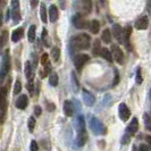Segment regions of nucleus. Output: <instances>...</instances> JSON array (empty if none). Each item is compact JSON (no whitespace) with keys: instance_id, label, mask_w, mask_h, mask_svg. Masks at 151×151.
<instances>
[{"instance_id":"473e14b6","label":"nucleus","mask_w":151,"mask_h":151,"mask_svg":"<svg viewBox=\"0 0 151 151\" xmlns=\"http://www.w3.org/2000/svg\"><path fill=\"white\" fill-rule=\"evenodd\" d=\"M135 81L137 84H141L143 78H142V73H141V68L139 67L136 69V73H135Z\"/></svg>"},{"instance_id":"09e8293b","label":"nucleus","mask_w":151,"mask_h":151,"mask_svg":"<svg viewBox=\"0 0 151 151\" xmlns=\"http://www.w3.org/2000/svg\"><path fill=\"white\" fill-rule=\"evenodd\" d=\"M145 140H147V142H148V144H149V147L151 148V136L148 135L147 137H145Z\"/></svg>"},{"instance_id":"6ab92c4d","label":"nucleus","mask_w":151,"mask_h":151,"mask_svg":"<svg viewBox=\"0 0 151 151\" xmlns=\"http://www.w3.org/2000/svg\"><path fill=\"white\" fill-rule=\"evenodd\" d=\"M58 16H59V14H58V9H57V7L53 6V5H51V6L49 7V17H50V22L55 23L57 19H58Z\"/></svg>"},{"instance_id":"ddd939ff","label":"nucleus","mask_w":151,"mask_h":151,"mask_svg":"<svg viewBox=\"0 0 151 151\" xmlns=\"http://www.w3.org/2000/svg\"><path fill=\"white\" fill-rule=\"evenodd\" d=\"M25 76L29 80V83H33L34 72H33V67L31 65V61H26V64H25Z\"/></svg>"},{"instance_id":"a878e982","label":"nucleus","mask_w":151,"mask_h":151,"mask_svg":"<svg viewBox=\"0 0 151 151\" xmlns=\"http://www.w3.org/2000/svg\"><path fill=\"white\" fill-rule=\"evenodd\" d=\"M101 39H102V41H104V42H106V43H109V42L111 41V32L108 30V29H106V30L102 32Z\"/></svg>"},{"instance_id":"e433bc0d","label":"nucleus","mask_w":151,"mask_h":151,"mask_svg":"<svg viewBox=\"0 0 151 151\" xmlns=\"http://www.w3.org/2000/svg\"><path fill=\"white\" fill-rule=\"evenodd\" d=\"M21 90H22V84H21V82L17 80V81H16V83H15V86H14V94L19 93Z\"/></svg>"},{"instance_id":"72a5a7b5","label":"nucleus","mask_w":151,"mask_h":151,"mask_svg":"<svg viewBox=\"0 0 151 151\" xmlns=\"http://www.w3.org/2000/svg\"><path fill=\"white\" fill-rule=\"evenodd\" d=\"M42 40H43V42H45V47H50V41L48 40V32L45 29L42 30Z\"/></svg>"},{"instance_id":"dca6fc26","label":"nucleus","mask_w":151,"mask_h":151,"mask_svg":"<svg viewBox=\"0 0 151 151\" xmlns=\"http://www.w3.org/2000/svg\"><path fill=\"white\" fill-rule=\"evenodd\" d=\"M7 101H6V97L1 96V105H0V118H1V124L5 121L6 117V111H7Z\"/></svg>"},{"instance_id":"b1692460","label":"nucleus","mask_w":151,"mask_h":151,"mask_svg":"<svg viewBox=\"0 0 151 151\" xmlns=\"http://www.w3.org/2000/svg\"><path fill=\"white\" fill-rule=\"evenodd\" d=\"M35 33H37V26L35 25H31L29 29V33H27V38L30 42H34L35 41Z\"/></svg>"},{"instance_id":"4468645a","label":"nucleus","mask_w":151,"mask_h":151,"mask_svg":"<svg viewBox=\"0 0 151 151\" xmlns=\"http://www.w3.org/2000/svg\"><path fill=\"white\" fill-rule=\"evenodd\" d=\"M27 104H29V99H27V97H26L25 94L19 96V97L17 98V100H16V107H17L18 109H21V110L25 109L26 106H27Z\"/></svg>"},{"instance_id":"a19ab883","label":"nucleus","mask_w":151,"mask_h":151,"mask_svg":"<svg viewBox=\"0 0 151 151\" xmlns=\"http://www.w3.org/2000/svg\"><path fill=\"white\" fill-rule=\"evenodd\" d=\"M42 113V109H41V107L40 106H35L34 107V114H35V116H40Z\"/></svg>"},{"instance_id":"4c0bfd02","label":"nucleus","mask_w":151,"mask_h":151,"mask_svg":"<svg viewBox=\"0 0 151 151\" xmlns=\"http://www.w3.org/2000/svg\"><path fill=\"white\" fill-rule=\"evenodd\" d=\"M144 123H145V126H147V129H149V131H151V118L145 114L144 115Z\"/></svg>"},{"instance_id":"de8ad7c7","label":"nucleus","mask_w":151,"mask_h":151,"mask_svg":"<svg viewBox=\"0 0 151 151\" xmlns=\"http://www.w3.org/2000/svg\"><path fill=\"white\" fill-rule=\"evenodd\" d=\"M47 75H48V72H47L45 69H42V70H40V76H41V78L45 77Z\"/></svg>"},{"instance_id":"1a4fd4ad","label":"nucleus","mask_w":151,"mask_h":151,"mask_svg":"<svg viewBox=\"0 0 151 151\" xmlns=\"http://www.w3.org/2000/svg\"><path fill=\"white\" fill-rule=\"evenodd\" d=\"M113 35L118 41V43H123L124 42V32L122 30L121 25H114L113 27Z\"/></svg>"},{"instance_id":"c9c22d12","label":"nucleus","mask_w":151,"mask_h":151,"mask_svg":"<svg viewBox=\"0 0 151 151\" xmlns=\"http://www.w3.org/2000/svg\"><path fill=\"white\" fill-rule=\"evenodd\" d=\"M41 64L43 65V67H47L49 64V60H48V53H43L42 57H41Z\"/></svg>"},{"instance_id":"58836bf2","label":"nucleus","mask_w":151,"mask_h":151,"mask_svg":"<svg viewBox=\"0 0 151 151\" xmlns=\"http://www.w3.org/2000/svg\"><path fill=\"white\" fill-rule=\"evenodd\" d=\"M31 151H39L38 143H37L35 141H32V142H31Z\"/></svg>"},{"instance_id":"f704fd0d","label":"nucleus","mask_w":151,"mask_h":151,"mask_svg":"<svg viewBox=\"0 0 151 151\" xmlns=\"http://www.w3.org/2000/svg\"><path fill=\"white\" fill-rule=\"evenodd\" d=\"M34 129H35V118L34 117H30L29 118V131L32 133L34 131Z\"/></svg>"},{"instance_id":"423d86ee","label":"nucleus","mask_w":151,"mask_h":151,"mask_svg":"<svg viewBox=\"0 0 151 151\" xmlns=\"http://www.w3.org/2000/svg\"><path fill=\"white\" fill-rule=\"evenodd\" d=\"M89 60H90V57H89L88 55H85V53H80V55H77L75 58H74V66H75V68L77 70L81 72V69L84 67V65Z\"/></svg>"},{"instance_id":"f3484780","label":"nucleus","mask_w":151,"mask_h":151,"mask_svg":"<svg viewBox=\"0 0 151 151\" xmlns=\"http://www.w3.org/2000/svg\"><path fill=\"white\" fill-rule=\"evenodd\" d=\"M64 113L67 117H70L74 114V106L69 100H66L64 102Z\"/></svg>"},{"instance_id":"c85d7f7f","label":"nucleus","mask_w":151,"mask_h":151,"mask_svg":"<svg viewBox=\"0 0 151 151\" xmlns=\"http://www.w3.org/2000/svg\"><path fill=\"white\" fill-rule=\"evenodd\" d=\"M49 83H50V85H52V86H56L58 84V75H57V73L52 72L50 74V76H49Z\"/></svg>"},{"instance_id":"a211bd4d","label":"nucleus","mask_w":151,"mask_h":151,"mask_svg":"<svg viewBox=\"0 0 151 151\" xmlns=\"http://www.w3.org/2000/svg\"><path fill=\"white\" fill-rule=\"evenodd\" d=\"M131 34H132V27L127 26L125 30H124V42L125 45H127L129 50H132V47H131V42H129V39H131Z\"/></svg>"},{"instance_id":"f8f14e48","label":"nucleus","mask_w":151,"mask_h":151,"mask_svg":"<svg viewBox=\"0 0 151 151\" xmlns=\"http://www.w3.org/2000/svg\"><path fill=\"white\" fill-rule=\"evenodd\" d=\"M148 26H149V19L147 16L140 17L135 22V29H137V30H145Z\"/></svg>"},{"instance_id":"f257e3e1","label":"nucleus","mask_w":151,"mask_h":151,"mask_svg":"<svg viewBox=\"0 0 151 151\" xmlns=\"http://www.w3.org/2000/svg\"><path fill=\"white\" fill-rule=\"evenodd\" d=\"M90 35H88L85 33H81L72 39L70 45L75 50H85V49L90 48Z\"/></svg>"},{"instance_id":"6e6552de","label":"nucleus","mask_w":151,"mask_h":151,"mask_svg":"<svg viewBox=\"0 0 151 151\" xmlns=\"http://www.w3.org/2000/svg\"><path fill=\"white\" fill-rule=\"evenodd\" d=\"M82 93H83V101L86 106L91 107L96 104V98H94V96L92 93H90L89 91L85 90V89L82 90Z\"/></svg>"},{"instance_id":"2f4dec72","label":"nucleus","mask_w":151,"mask_h":151,"mask_svg":"<svg viewBox=\"0 0 151 151\" xmlns=\"http://www.w3.org/2000/svg\"><path fill=\"white\" fill-rule=\"evenodd\" d=\"M8 41V31H2L1 32V47H5V45Z\"/></svg>"},{"instance_id":"39448f33","label":"nucleus","mask_w":151,"mask_h":151,"mask_svg":"<svg viewBox=\"0 0 151 151\" xmlns=\"http://www.w3.org/2000/svg\"><path fill=\"white\" fill-rule=\"evenodd\" d=\"M110 51L113 53L114 60L116 61V63H118V64H121V65H123V64H124V59H125V56H124V52L122 51L121 48H119L118 45H111Z\"/></svg>"},{"instance_id":"393cba45","label":"nucleus","mask_w":151,"mask_h":151,"mask_svg":"<svg viewBox=\"0 0 151 151\" xmlns=\"http://www.w3.org/2000/svg\"><path fill=\"white\" fill-rule=\"evenodd\" d=\"M100 30V23L98 21H96V19H93V21H91L90 22V31L93 33V34H97Z\"/></svg>"},{"instance_id":"20e7f679","label":"nucleus","mask_w":151,"mask_h":151,"mask_svg":"<svg viewBox=\"0 0 151 151\" xmlns=\"http://www.w3.org/2000/svg\"><path fill=\"white\" fill-rule=\"evenodd\" d=\"M72 22H73L76 29H88V27L90 29V23L88 22L84 18V16L82 14H80V13L74 15V17L72 18Z\"/></svg>"},{"instance_id":"cd10ccee","label":"nucleus","mask_w":151,"mask_h":151,"mask_svg":"<svg viewBox=\"0 0 151 151\" xmlns=\"http://www.w3.org/2000/svg\"><path fill=\"white\" fill-rule=\"evenodd\" d=\"M101 50H102V48L100 47V41L96 40L94 41V45H93V55L94 56H100L101 55Z\"/></svg>"},{"instance_id":"aec40b11","label":"nucleus","mask_w":151,"mask_h":151,"mask_svg":"<svg viewBox=\"0 0 151 151\" xmlns=\"http://www.w3.org/2000/svg\"><path fill=\"white\" fill-rule=\"evenodd\" d=\"M76 129H77V133L78 132H82V131H85V122H84V117L82 115H78L77 118H76Z\"/></svg>"},{"instance_id":"3c124183","label":"nucleus","mask_w":151,"mask_h":151,"mask_svg":"<svg viewBox=\"0 0 151 151\" xmlns=\"http://www.w3.org/2000/svg\"><path fill=\"white\" fill-rule=\"evenodd\" d=\"M38 5V1H31V6L32 7H34V6H37Z\"/></svg>"},{"instance_id":"a18cd8bd","label":"nucleus","mask_w":151,"mask_h":151,"mask_svg":"<svg viewBox=\"0 0 151 151\" xmlns=\"http://www.w3.org/2000/svg\"><path fill=\"white\" fill-rule=\"evenodd\" d=\"M139 151H149V147H148L147 144H141Z\"/></svg>"},{"instance_id":"7ed1b4c3","label":"nucleus","mask_w":151,"mask_h":151,"mask_svg":"<svg viewBox=\"0 0 151 151\" xmlns=\"http://www.w3.org/2000/svg\"><path fill=\"white\" fill-rule=\"evenodd\" d=\"M9 69H10V58H9V51L6 50L1 57V74H0L1 81L4 80V77L9 72Z\"/></svg>"},{"instance_id":"5701e85b","label":"nucleus","mask_w":151,"mask_h":151,"mask_svg":"<svg viewBox=\"0 0 151 151\" xmlns=\"http://www.w3.org/2000/svg\"><path fill=\"white\" fill-rule=\"evenodd\" d=\"M101 57H104L106 60H108L109 63H111L113 61V53L110 50H108L107 48H102V50H101V55H100Z\"/></svg>"},{"instance_id":"0eeeda50","label":"nucleus","mask_w":151,"mask_h":151,"mask_svg":"<svg viewBox=\"0 0 151 151\" xmlns=\"http://www.w3.org/2000/svg\"><path fill=\"white\" fill-rule=\"evenodd\" d=\"M118 114H119V117L123 122H126L131 116V111H129V107L126 106V104H121L118 106Z\"/></svg>"},{"instance_id":"9b49d317","label":"nucleus","mask_w":151,"mask_h":151,"mask_svg":"<svg viewBox=\"0 0 151 151\" xmlns=\"http://www.w3.org/2000/svg\"><path fill=\"white\" fill-rule=\"evenodd\" d=\"M80 4V9H81V13L82 15H88L89 13H91V7H92V4L89 0H84V1H81L78 2Z\"/></svg>"},{"instance_id":"4be33fe9","label":"nucleus","mask_w":151,"mask_h":151,"mask_svg":"<svg viewBox=\"0 0 151 151\" xmlns=\"http://www.w3.org/2000/svg\"><path fill=\"white\" fill-rule=\"evenodd\" d=\"M70 80H72V85H73L74 92H78V90H80V84H78V80H77V76H76L75 72H72Z\"/></svg>"},{"instance_id":"bb28decb","label":"nucleus","mask_w":151,"mask_h":151,"mask_svg":"<svg viewBox=\"0 0 151 151\" xmlns=\"http://www.w3.org/2000/svg\"><path fill=\"white\" fill-rule=\"evenodd\" d=\"M51 57H52L53 61L59 60V58H60V50H59V48L53 47L52 49H51Z\"/></svg>"},{"instance_id":"8fccbe9b","label":"nucleus","mask_w":151,"mask_h":151,"mask_svg":"<svg viewBox=\"0 0 151 151\" xmlns=\"http://www.w3.org/2000/svg\"><path fill=\"white\" fill-rule=\"evenodd\" d=\"M147 5H148V10H149V13L151 14V1H148Z\"/></svg>"},{"instance_id":"9d476101","label":"nucleus","mask_w":151,"mask_h":151,"mask_svg":"<svg viewBox=\"0 0 151 151\" xmlns=\"http://www.w3.org/2000/svg\"><path fill=\"white\" fill-rule=\"evenodd\" d=\"M137 129H139V121H137V118H133L132 121L129 122V126H127V129H126V133L129 134V135H134L136 132H137Z\"/></svg>"},{"instance_id":"f03ea898","label":"nucleus","mask_w":151,"mask_h":151,"mask_svg":"<svg viewBox=\"0 0 151 151\" xmlns=\"http://www.w3.org/2000/svg\"><path fill=\"white\" fill-rule=\"evenodd\" d=\"M89 123H90V127L93 133H96L98 135H104L107 133V127L105 126V124L99 121L97 117L91 116L89 118Z\"/></svg>"},{"instance_id":"412c9836","label":"nucleus","mask_w":151,"mask_h":151,"mask_svg":"<svg viewBox=\"0 0 151 151\" xmlns=\"http://www.w3.org/2000/svg\"><path fill=\"white\" fill-rule=\"evenodd\" d=\"M23 35H24V30L23 29H17L12 34V41L13 42H18L23 38Z\"/></svg>"},{"instance_id":"2eb2a0df","label":"nucleus","mask_w":151,"mask_h":151,"mask_svg":"<svg viewBox=\"0 0 151 151\" xmlns=\"http://www.w3.org/2000/svg\"><path fill=\"white\" fill-rule=\"evenodd\" d=\"M86 141H88V132H86V129L82 131V132H78L77 133V139H76L77 145L78 147H83Z\"/></svg>"},{"instance_id":"c03bdc74","label":"nucleus","mask_w":151,"mask_h":151,"mask_svg":"<svg viewBox=\"0 0 151 151\" xmlns=\"http://www.w3.org/2000/svg\"><path fill=\"white\" fill-rule=\"evenodd\" d=\"M27 89H29V92H30L31 96H33V90H34V88H33V83H29L27 84Z\"/></svg>"},{"instance_id":"ea45409f","label":"nucleus","mask_w":151,"mask_h":151,"mask_svg":"<svg viewBox=\"0 0 151 151\" xmlns=\"http://www.w3.org/2000/svg\"><path fill=\"white\" fill-rule=\"evenodd\" d=\"M129 137H131V135H129L127 133H125V135H124V137H123V140H122V143L123 144H126L129 143Z\"/></svg>"},{"instance_id":"c756f323","label":"nucleus","mask_w":151,"mask_h":151,"mask_svg":"<svg viewBox=\"0 0 151 151\" xmlns=\"http://www.w3.org/2000/svg\"><path fill=\"white\" fill-rule=\"evenodd\" d=\"M12 17H13V21L15 23H18L21 21V13H19V9H12Z\"/></svg>"},{"instance_id":"79ce46f5","label":"nucleus","mask_w":151,"mask_h":151,"mask_svg":"<svg viewBox=\"0 0 151 151\" xmlns=\"http://www.w3.org/2000/svg\"><path fill=\"white\" fill-rule=\"evenodd\" d=\"M18 7H19V2L18 1H16V0L12 1V9H18Z\"/></svg>"},{"instance_id":"49530a36","label":"nucleus","mask_w":151,"mask_h":151,"mask_svg":"<svg viewBox=\"0 0 151 151\" xmlns=\"http://www.w3.org/2000/svg\"><path fill=\"white\" fill-rule=\"evenodd\" d=\"M118 80H119L118 72H117V70H115V80H114V85H116V84L118 83Z\"/></svg>"},{"instance_id":"37998d69","label":"nucleus","mask_w":151,"mask_h":151,"mask_svg":"<svg viewBox=\"0 0 151 151\" xmlns=\"http://www.w3.org/2000/svg\"><path fill=\"white\" fill-rule=\"evenodd\" d=\"M55 108H56V106H55L53 104H50V102H47V109H48L49 111H52V110H55Z\"/></svg>"},{"instance_id":"7c9ffc66","label":"nucleus","mask_w":151,"mask_h":151,"mask_svg":"<svg viewBox=\"0 0 151 151\" xmlns=\"http://www.w3.org/2000/svg\"><path fill=\"white\" fill-rule=\"evenodd\" d=\"M40 16H41V21L43 23H47V9H45V4H41V9H40Z\"/></svg>"}]
</instances>
